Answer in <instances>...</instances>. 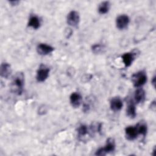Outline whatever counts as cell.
<instances>
[{
	"instance_id": "1",
	"label": "cell",
	"mask_w": 156,
	"mask_h": 156,
	"mask_svg": "<svg viewBox=\"0 0 156 156\" xmlns=\"http://www.w3.org/2000/svg\"><path fill=\"white\" fill-rule=\"evenodd\" d=\"M24 84V76L23 73H17L11 82V90L13 93L20 95L23 90Z\"/></svg>"
},
{
	"instance_id": "2",
	"label": "cell",
	"mask_w": 156,
	"mask_h": 156,
	"mask_svg": "<svg viewBox=\"0 0 156 156\" xmlns=\"http://www.w3.org/2000/svg\"><path fill=\"white\" fill-rule=\"evenodd\" d=\"M132 81L133 86L136 88H140L147 81V76L144 71H140L133 74L132 76Z\"/></svg>"
},
{
	"instance_id": "3",
	"label": "cell",
	"mask_w": 156,
	"mask_h": 156,
	"mask_svg": "<svg viewBox=\"0 0 156 156\" xmlns=\"http://www.w3.org/2000/svg\"><path fill=\"white\" fill-rule=\"evenodd\" d=\"M115 149V140L112 138H109L107 139V142L104 147L99 148L98 150L96 151L95 154L96 155H105L107 154L113 152Z\"/></svg>"
},
{
	"instance_id": "4",
	"label": "cell",
	"mask_w": 156,
	"mask_h": 156,
	"mask_svg": "<svg viewBox=\"0 0 156 156\" xmlns=\"http://www.w3.org/2000/svg\"><path fill=\"white\" fill-rule=\"evenodd\" d=\"M49 68L47 67L45 65H40L39 66L36 75V79L38 82H43L45 81L48 76L49 73Z\"/></svg>"
},
{
	"instance_id": "5",
	"label": "cell",
	"mask_w": 156,
	"mask_h": 156,
	"mask_svg": "<svg viewBox=\"0 0 156 156\" xmlns=\"http://www.w3.org/2000/svg\"><path fill=\"white\" fill-rule=\"evenodd\" d=\"M130 22L129 17L127 15H120L116 20V27L119 30H123L128 26Z\"/></svg>"
},
{
	"instance_id": "6",
	"label": "cell",
	"mask_w": 156,
	"mask_h": 156,
	"mask_svg": "<svg viewBox=\"0 0 156 156\" xmlns=\"http://www.w3.org/2000/svg\"><path fill=\"white\" fill-rule=\"evenodd\" d=\"M80 20V16L79 14L75 10H72L67 15V23L73 27H76Z\"/></svg>"
},
{
	"instance_id": "7",
	"label": "cell",
	"mask_w": 156,
	"mask_h": 156,
	"mask_svg": "<svg viewBox=\"0 0 156 156\" xmlns=\"http://www.w3.org/2000/svg\"><path fill=\"white\" fill-rule=\"evenodd\" d=\"M54 48L46 43H40L37 47V52L41 55H46L54 51Z\"/></svg>"
},
{
	"instance_id": "8",
	"label": "cell",
	"mask_w": 156,
	"mask_h": 156,
	"mask_svg": "<svg viewBox=\"0 0 156 156\" xmlns=\"http://www.w3.org/2000/svg\"><path fill=\"white\" fill-rule=\"evenodd\" d=\"M126 138L128 140H134L139 135L136 126H128L125 129Z\"/></svg>"
},
{
	"instance_id": "9",
	"label": "cell",
	"mask_w": 156,
	"mask_h": 156,
	"mask_svg": "<svg viewBox=\"0 0 156 156\" xmlns=\"http://www.w3.org/2000/svg\"><path fill=\"white\" fill-rule=\"evenodd\" d=\"M122 101L119 97H114L111 99L110 101V107L112 111H119L122 107Z\"/></svg>"
},
{
	"instance_id": "10",
	"label": "cell",
	"mask_w": 156,
	"mask_h": 156,
	"mask_svg": "<svg viewBox=\"0 0 156 156\" xmlns=\"http://www.w3.org/2000/svg\"><path fill=\"white\" fill-rule=\"evenodd\" d=\"M70 103L74 108L79 107L82 102V96L81 95L77 92H74L71 93L69 96Z\"/></svg>"
},
{
	"instance_id": "11",
	"label": "cell",
	"mask_w": 156,
	"mask_h": 156,
	"mask_svg": "<svg viewBox=\"0 0 156 156\" xmlns=\"http://www.w3.org/2000/svg\"><path fill=\"white\" fill-rule=\"evenodd\" d=\"M121 58L124 66L129 67L132 64L135 59V54L133 52H126L122 55Z\"/></svg>"
},
{
	"instance_id": "12",
	"label": "cell",
	"mask_w": 156,
	"mask_h": 156,
	"mask_svg": "<svg viewBox=\"0 0 156 156\" xmlns=\"http://www.w3.org/2000/svg\"><path fill=\"white\" fill-rule=\"evenodd\" d=\"M12 73L10 65L8 63H2L1 65L0 74L1 76L4 78H8Z\"/></svg>"
},
{
	"instance_id": "13",
	"label": "cell",
	"mask_w": 156,
	"mask_h": 156,
	"mask_svg": "<svg viewBox=\"0 0 156 156\" xmlns=\"http://www.w3.org/2000/svg\"><path fill=\"white\" fill-rule=\"evenodd\" d=\"M126 112H127V115L130 118H134L136 116V113L135 105L132 100H130L128 102Z\"/></svg>"
},
{
	"instance_id": "14",
	"label": "cell",
	"mask_w": 156,
	"mask_h": 156,
	"mask_svg": "<svg viewBox=\"0 0 156 156\" xmlns=\"http://www.w3.org/2000/svg\"><path fill=\"white\" fill-rule=\"evenodd\" d=\"M41 22L40 18L36 15H32L29 18L28 26L32 27L34 29H37L40 27Z\"/></svg>"
},
{
	"instance_id": "15",
	"label": "cell",
	"mask_w": 156,
	"mask_h": 156,
	"mask_svg": "<svg viewBox=\"0 0 156 156\" xmlns=\"http://www.w3.org/2000/svg\"><path fill=\"white\" fill-rule=\"evenodd\" d=\"M145 97L146 94L143 89L139 88L135 91L134 94V99L136 103H141L144 102V101L145 100Z\"/></svg>"
},
{
	"instance_id": "16",
	"label": "cell",
	"mask_w": 156,
	"mask_h": 156,
	"mask_svg": "<svg viewBox=\"0 0 156 156\" xmlns=\"http://www.w3.org/2000/svg\"><path fill=\"white\" fill-rule=\"evenodd\" d=\"M110 7V4L109 1H103L99 4L98 12L100 14H105L108 12Z\"/></svg>"
},
{
	"instance_id": "17",
	"label": "cell",
	"mask_w": 156,
	"mask_h": 156,
	"mask_svg": "<svg viewBox=\"0 0 156 156\" xmlns=\"http://www.w3.org/2000/svg\"><path fill=\"white\" fill-rule=\"evenodd\" d=\"M136 128L138 130V132L139 133V135L141 134L143 136H145L146 135L147 133V125L143 122H139L136 125Z\"/></svg>"
},
{
	"instance_id": "18",
	"label": "cell",
	"mask_w": 156,
	"mask_h": 156,
	"mask_svg": "<svg viewBox=\"0 0 156 156\" xmlns=\"http://www.w3.org/2000/svg\"><path fill=\"white\" fill-rule=\"evenodd\" d=\"M88 133V127L85 124H81L77 129V133L79 137H83Z\"/></svg>"
},
{
	"instance_id": "19",
	"label": "cell",
	"mask_w": 156,
	"mask_h": 156,
	"mask_svg": "<svg viewBox=\"0 0 156 156\" xmlns=\"http://www.w3.org/2000/svg\"><path fill=\"white\" fill-rule=\"evenodd\" d=\"M91 49L93 53L100 54L103 52V50L104 49V46L101 44H95L93 45Z\"/></svg>"
},
{
	"instance_id": "20",
	"label": "cell",
	"mask_w": 156,
	"mask_h": 156,
	"mask_svg": "<svg viewBox=\"0 0 156 156\" xmlns=\"http://www.w3.org/2000/svg\"><path fill=\"white\" fill-rule=\"evenodd\" d=\"M20 2L18 1H10L9 3L12 5H16Z\"/></svg>"
},
{
	"instance_id": "21",
	"label": "cell",
	"mask_w": 156,
	"mask_h": 156,
	"mask_svg": "<svg viewBox=\"0 0 156 156\" xmlns=\"http://www.w3.org/2000/svg\"><path fill=\"white\" fill-rule=\"evenodd\" d=\"M156 78H155V76H154L152 79V85H153L154 88L155 87V83H156Z\"/></svg>"
},
{
	"instance_id": "22",
	"label": "cell",
	"mask_w": 156,
	"mask_h": 156,
	"mask_svg": "<svg viewBox=\"0 0 156 156\" xmlns=\"http://www.w3.org/2000/svg\"><path fill=\"white\" fill-rule=\"evenodd\" d=\"M151 108H154V110L155 108V101H154L153 102H151Z\"/></svg>"
}]
</instances>
